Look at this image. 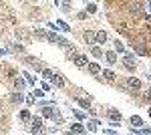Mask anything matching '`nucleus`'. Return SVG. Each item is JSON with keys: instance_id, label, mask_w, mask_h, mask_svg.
<instances>
[{"instance_id": "f257e3e1", "label": "nucleus", "mask_w": 151, "mask_h": 135, "mask_svg": "<svg viewBox=\"0 0 151 135\" xmlns=\"http://www.w3.org/2000/svg\"><path fill=\"white\" fill-rule=\"evenodd\" d=\"M123 65H125V69H129V71H135V67H137V58H135V55L125 53V55H123Z\"/></svg>"}, {"instance_id": "f03ea898", "label": "nucleus", "mask_w": 151, "mask_h": 135, "mask_svg": "<svg viewBox=\"0 0 151 135\" xmlns=\"http://www.w3.org/2000/svg\"><path fill=\"white\" fill-rule=\"evenodd\" d=\"M123 85L131 91H139L141 89V81L135 79V77H127V79H123Z\"/></svg>"}, {"instance_id": "7ed1b4c3", "label": "nucleus", "mask_w": 151, "mask_h": 135, "mask_svg": "<svg viewBox=\"0 0 151 135\" xmlns=\"http://www.w3.org/2000/svg\"><path fill=\"white\" fill-rule=\"evenodd\" d=\"M32 127H30V133H42V119L40 117H32Z\"/></svg>"}, {"instance_id": "20e7f679", "label": "nucleus", "mask_w": 151, "mask_h": 135, "mask_svg": "<svg viewBox=\"0 0 151 135\" xmlns=\"http://www.w3.org/2000/svg\"><path fill=\"white\" fill-rule=\"evenodd\" d=\"M73 63H75L79 69H85L87 65H89V58H87L85 55H75L73 56Z\"/></svg>"}, {"instance_id": "39448f33", "label": "nucleus", "mask_w": 151, "mask_h": 135, "mask_svg": "<svg viewBox=\"0 0 151 135\" xmlns=\"http://www.w3.org/2000/svg\"><path fill=\"white\" fill-rule=\"evenodd\" d=\"M50 85H55V87H58V89H63V87H65V79H63V75H60V73H55V77L50 79Z\"/></svg>"}, {"instance_id": "423d86ee", "label": "nucleus", "mask_w": 151, "mask_h": 135, "mask_svg": "<svg viewBox=\"0 0 151 135\" xmlns=\"http://www.w3.org/2000/svg\"><path fill=\"white\" fill-rule=\"evenodd\" d=\"M10 101L14 103V105H20L22 101H26V97H24V95L20 93V91H14V93L10 95Z\"/></svg>"}, {"instance_id": "0eeeda50", "label": "nucleus", "mask_w": 151, "mask_h": 135, "mask_svg": "<svg viewBox=\"0 0 151 135\" xmlns=\"http://www.w3.org/2000/svg\"><path fill=\"white\" fill-rule=\"evenodd\" d=\"M26 61H28V65H30V67L35 69V71H38V73H42V63H40V61H38V58H32V56H28V58H26Z\"/></svg>"}, {"instance_id": "6e6552de", "label": "nucleus", "mask_w": 151, "mask_h": 135, "mask_svg": "<svg viewBox=\"0 0 151 135\" xmlns=\"http://www.w3.org/2000/svg\"><path fill=\"white\" fill-rule=\"evenodd\" d=\"M105 58H107V65H117V51L105 53Z\"/></svg>"}, {"instance_id": "1a4fd4ad", "label": "nucleus", "mask_w": 151, "mask_h": 135, "mask_svg": "<svg viewBox=\"0 0 151 135\" xmlns=\"http://www.w3.org/2000/svg\"><path fill=\"white\" fill-rule=\"evenodd\" d=\"M83 38H85V43H87V45H93L95 40H97V34H95V32H89V30H87V32L83 34Z\"/></svg>"}, {"instance_id": "9d476101", "label": "nucleus", "mask_w": 151, "mask_h": 135, "mask_svg": "<svg viewBox=\"0 0 151 135\" xmlns=\"http://www.w3.org/2000/svg\"><path fill=\"white\" fill-rule=\"evenodd\" d=\"M103 79H105V81H109V83H113V81L117 79V75L113 73V71H109V69H105V71H103Z\"/></svg>"}, {"instance_id": "9b49d317", "label": "nucleus", "mask_w": 151, "mask_h": 135, "mask_svg": "<svg viewBox=\"0 0 151 135\" xmlns=\"http://www.w3.org/2000/svg\"><path fill=\"white\" fill-rule=\"evenodd\" d=\"M24 85H26V81H24V75H22V77H16V79H14V87H16V91H22V89H24Z\"/></svg>"}, {"instance_id": "f8f14e48", "label": "nucleus", "mask_w": 151, "mask_h": 135, "mask_svg": "<svg viewBox=\"0 0 151 135\" xmlns=\"http://www.w3.org/2000/svg\"><path fill=\"white\" fill-rule=\"evenodd\" d=\"M87 69H89V73H91V75H99V73H101V67H99L97 63H89Z\"/></svg>"}, {"instance_id": "ddd939ff", "label": "nucleus", "mask_w": 151, "mask_h": 135, "mask_svg": "<svg viewBox=\"0 0 151 135\" xmlns=\"http://www.w3.org/2000/svg\"><path fill=\"white\" fill-rule=\"evenodd\" d=\"M32 34H35L36 38H40V40H47V30H42V28H35Z\"/></svg>"}, {"instance_id": "4468645a", "label": "nucleus", "mask_w": 151, "mask_h": 135, "mask_svg": "<svg viewBox=\"0 0 151 135\" xmlns=\"http://www.w3.org/2000/svg\"><path fill=\"white\" fill-rule=\"evenodd\" d=\"M77 101H79V105H81L83 109H91V99H83V97H77Z\"/></svg>"}, {"instance_id": "2eb2a0df", "label": "nucleus", "mask_w": 151, "mask_h": 135, "mask_svg": "<svg viewBox=\"0 0 151 135\" xmlns=\"http://www.w3.org/2000/svg\"><path fill=\"white\" fill-rule=\"evenodd\" d=\"M73 113H75V117L79 121H87V113L83 111V109H73Z\"/></svg>"}, {"instance_id": "dca6fc26", "label": "nucleus", "mask_w": 151, "mask_h": 135, "mask_svg": "<svg viewBox=\"0 0 151 135\" xmlns=\"http://www.w3.org/2000/svg\"><path fill=\"white\" fill-rule=\"evenodd\" d=\"M97 127H99V121H97V119H91V121H87V129H89L91 133H95V131H97Z\"/></svg>"}, {"instance_id": "f3484780", "label": "nucleus", "mask_w": 151, "mask_h": 135, "mask_svg": "<svg viewBox=\"0 0 151 135\" xmlns=\"http://www.w3.org/2000/svg\"><path fill=\"white\" fill-rule=\"evenodd\" d=\"M55 77V71H50V69H42V79L45 81H48L50 83V79Z\"/></svg>"}, {"instance_id": "a211bd4d", "label": "nucleus", "mask_w": 151, "mask_h": 135, "mask_svg": "<svg viewBox=\"0 0 151 135\" xmlns=\"http://www.w3.org/2000/svg\"><path fill=\"white\" fill-rule=\"evenodd\" d=\"M70 131L73 133H85V127H83V123H73L70 125Z\"/></svg>"}, {"instance_id": "6ab92c4d", "label": "nucleus", "mask_w": 151, "mask_h": 135, "mask_svg": "<svg viewBox=\"0 0 151 135\" xmlns=\"http://www.w3.org/2000/svg\"><path fill=\"white\" fill-rule=\"evenodd\" d=\"M113 46H115V51H117V53H121V55H125V45H123V43H121L119 38H117L115 43H113Z\"/></svg>"}, {"instance_id": "aec40b11", "label": "nucleus", "mask_w": 151, "mask_h": 135, "mask_svg": "<svg viewBox=\"0 0 151 135\" xmlns=\"http://www.w3.org/2000/svg\"><path fill=\"white\" fill-rule=\"evenodd\" d=\"M129 121H131V125H133V127H141V125H143V119H141L139 115H133Z\"/></svg>"}, {"instance_id": "412c9836", "label": "nucleus", "mask_w": 151, "mask_h": 135, "mask_svg": "<svg viewBox=\"0 0 151 135\" xmlns=\"http://www.w3.org/2000/svg\"><path fill=\"white\" fill-rule=\"evenodd\" d=\"M18 117H20V121H30V119H32V115L26 111V109H22V111L18 113Z\"/></svg>"}, {"instance_id": "4be33fe9", "label": "nucleus", "mask_w": 151, "mask_h": 135, "mask_svg": "<svg viewBox=\"0 0 151 135\" xmlns=\"http://www.w3.org/2000/svg\"><path fill=\"white\" fill-rule=\"evenodd\" d=\"M107 117H109L111 121H121V113H119V111H109V113H107Z\"/></svg>"}, {"instance_id": "5701e85b", "label": "nucleus", "mask_w": 151, "mask_h": 135, "mask_svg": "<svg viewBox=\"0 0 151 135\" xmlns=\"http://www.w3.org/2000/svg\"><path fill=\"white\" fill-rule=\"evenodd\" d=\"M91 53H93V56H97V58H103V56H105L103 48H99V46H93V48H91Z\"/></svg>"}, {"instance_id": "b1692460", "label": "nucleus", "mask_w": 151, "mask_h": 135, "mask_svg": "<svg viewBox=\"0 0 151 135\" xmlns=\"http://www.w3.org/2000/svg\"><path fill=\"white\" fill-rule=\"evenodd\" d=\"M16 36H18L20 40H24V43H28V40H30V36L26 34V30H16Z\"/></svg>"}, {"instance_id": "393cba45", "label": "nucleus", "mask_w": 151, "mask_h": 135, "mask_svg": "<svg viewBox=\"0 0 151 135\" xmlns=\"http://www.w3.org/2000/svg\"><path fill=\"white\" fill-rule=\"evenodd\" d=\"M57 24H58V28H60L63 32H69V30H70V26L65 22V20H57Z\"/></svg>"}, {"instance_id": "a878e982", "label": "nucleus", "mask_w": 151, "mask_h": 135, "mask_svg": "<svg viewBox=\"0 0 151 135\" xmlns=\"http://www.w3.org/2000/svg\"><path fill=\"white\" fill-rule=\"evenodd\" d=\"M105 40H107V32H105V30H99V32H97V43L103 45Z\"/></svg>"}, {"instance_id": "bb28decb", "label": "nucleus", "mask_w": 151, "mask_h": 135, "mask_svg": "<svg viewBox=\"0 0 151 135\" xmlns=\"http://www.w3.org/2000/svg\"><path fill=\"white\" fill-rule=\"evenodd\" d=\"M22 75H24V79H26V83H30V85H35V77H32V75H30V73H26V71H24V73H22Z\"/></svg>"}, {"instance_id": "cd10ccee", "label": "nucleus", "mask_w": 151, "mask_h": 135, "mask_svg": "<svg viewBox=\"0 0 151 135\" xmlns=\"http://www.w3.org/2000/svg\"><path fill=\"white\" fill-rule=\"evenodd\" d=\"M135 53H137L139 56H145V55H147V51H145V48H143L141 45H137V46H135Z\"/></svg>"}, {"instance_id": "c85d7f7f", "label": "nucleus", "mask_w": 151, "mask_h": 135, "mask_svg": "<svg viewBox=\"0 0 151 135\" xmlns=\"http://www.w3.org/2000/svg\"><path fill=\"white\" fill-rule=\"evenodd\" d=\"M32 95H35L36 99H40V97H45V89H35V91H32Z\"/></svg>"}, {"instance_id": "c756f323", "label": "nucleus", "mask_w": 151, "mask_h": 135, "mask_svg": "<svg viewBox=\"0 0 151 135\" xmlns=\"http://www.w3.org/2000/svg\"><path fill=\"white\" fill-rule=\"evenodd\" d=\"M87 12H91V14L97 12V4H93V2H91V4H87Z\"/></svg>"}, {"instance_id": "7c9ffc66", "label": "nucleus", "mask_w": 151, "mask_h": 135, "mask_svg": "<svg viewBox=\"0 0 151 135\" xmlns=\"http://www.w3.org/2000/svg\"><path fill=\"white\" fill-rule=\"evenodd\" d=\"M10 46L14 53H24V46H20V45H10Z\"/></svg>"}, {"instance_id": "2f4dec72", "label": "nucleus", "mask_w": 151, "mask_h": 135, "mask_svg": "<svg viewBox=\"0 0 151 135\" xmlns=\"http://www.w3.org/2000/svg\"><path fill=\"white\" fill-rule=\"evenodd\" d=\"M4 55H8V51L6 48H0V56H4Z\"/></svg>"}, {"instance_id": "473e14b6", "label": "nucleus", "mask_w": 151, "mask_h": 135, "mask_svg": "<svg viewBox=\"0 0 151 135\" xmlns=\"http://www.w3.org/2000/svg\"><path fill=\"white\" fill-rule=\"evenodd\" d=\"M147 6H149V10H151V0H147Z\"/></svg>"}, {"instance_id": "72a5a7b5", "label": "nucleus", "mask_w": 151, "mask_h": 135, "mask_svg": "<svg viewBox=\"0 0 151 135\" xmlns=\"http://www.w3.org/2000/svg\"><path fill=\"white\" fill-rule=\"evenodd\" d=\"M52 2H55V4H58V0H52Z\"/></svg>"}, {"instance_id": "f704fd0d", "label": "nucleus", "mask_w": 151, "mask_h": 135, "mask_svg": "<svg viewBox=\"0 0 151 135\" xmlns=\"http://www.w3.org/2000/svg\"><path fill=\"white\" fill-rule=\"evenodd\" d=\"M149 115H151V109H149Z\"/></svg>"}]
</instances>
